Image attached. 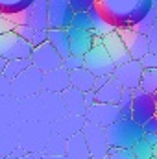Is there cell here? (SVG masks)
I'll return each mask as SVG.
<instances>
[{
    "label": "cell",
    "instance_id": "obj_35",
    "mask_svg": "<svg viewBox=\"0 0 157 159\" xmlns=\"http://www.w3.org/2000/svg\"><path fill=\"white\" fill-rule=\"evenodd\" d=\"M61 67H65L69 72H70V70H74V69L83 67V56H78V54H69V56L63 59V65H61Z\"/></svg>",
    "mask_w": 157,
    "mask_h": 159
},
{
    "label": "cell",
    "instance_id": "obj_9",
    "mask_svg": "<svg viewBox=\"0 0 157 159\" xmlns=\"http://www.w3.org/2000/svg\"><path fill=\"white\" fill-rule=\"evenodd\" d=\"M34 46L24 41L19 34H15L13 30L7 34L0 35V56L4 59H19V57H30Z\"/></svg>",
    "mask_w": 157,
    "mask_h": 159
},
{
    "label": "cell",
    "instance_id": "obj_22",
    "mask_svg": "<svg viewBox=\"0 0 157 159\" xmlns=\"http://www.w3.org/2000/svg\"><path fill=\"white\" fill-rule=\"evenodd\" d=\"M120 94H122V85L113 76L107 80L100 89L94 91L96 102H102V104H117L120 100Z\"/></svg>",
    "mask_w": 157,
    "mask_h": 159
},
{
    "label": "cell",
    "instance_id": "obj_2",
    "mask_svg": "<svg viewBox=\"0 0 157 159\" xmlns=\"http://www.w3.org/2000/svg\"><path fill=\"white\" fill-rule=\"evenodd\" d=\"M109 148H131L139 139H142V126L133 119H117L104 128Z\"/></svg>",
    "mask_w": 157,
    "mask_h": 159
},
{
    "label": "cell",
    "instance_id": "obj_13",
    "mask_svg": "<svg viewBox=\"0 0 157 159\" xmlns=\"http://www.w3.org/2000/svg\"><path fill=\"white\" fill-rule=\"evenodd\" d=\"M118 35L122 43L126 44V50L129 54L131 59H141L146 52H148V41H146V35L137 32L135 28H118L117 30Z\"/></svg>",
    "mask_w": 157,
    "mask_h": 159
},
{
    "label": "cell",
    "instance_id": "obj_11",
    "mask_svg": "<svg viewBox=\"0 0 157 159\" xmlns=\"http://www.w3.org/2000/svg\"><path fill=\"white\" fill-rule=\"evenodd\" d=\"M72 7L69 0H46V19L48 28H61L67 30L72 22Z\"/></svg>",
    "mask_w": 157,
    "mask_h": 159
},
{
    "label": "cell",
    "instance_id": "obj_3",
    "mask_svg": "<svg viewBox=\"0 0 157 159\" xmlns=\"http://www.w3.org/2000/svg\"><path fill=\"white\" fill-rule=\"evenodd\" d=\"M50 131H52V124L46 120L19 122V146L30 154H41Z\"/></svg>",
    "mask_w": 157,
    "mask_h": 159
},
{
    "label": "cell",
    "instance_id": "obj_23",
    "mask_svg": "<svg viewBox=\"0 0 157 159\" xmlns=\"http://www.w3.org/2000/svg\"><path fill=\"white\" fill-rule=\"evenodd\" d=\"M65 154L69 159H92L89 154V148L85 144V139L81 135V131L67 137V143H65Z\"/></svg>",
    "mask_w": 157,
    "mask_h": 159
},
{
    "label": "cell",
    "instance_id": "obj_16",
    "mask_svg": "<svg viewBox=\"0 0 157 159\" xmlns=\"http://www.w3.org/2000/svg\"><path fill=\"white\" fill-rule=\"evenodd\" d=\"M102 44H104L105 52L109 54L111 61L115 63V67L131 59L129 54H128V50H126V44L122 43V39H120V35H118L117 30H113V32H109L107 35H104V37H102Z\"/></svg>",
    "mask_w": 157,
    "mask_h": 159
},
{
    "label": "cell",
    "instance_id": "obj_38",
    "mask_svg": "<svg viewBox=\"0 0 157 159\" xmlns=\"http://www.w3.org/2000/svg\"><path fill=\"white\" fill-rule=\"evenodd\" d=\"M15 22H13V19H11V15H4V13H0V35L2 34H7V32H11V30H15Z\"/></svg>",
    "mask_w": 157,
    "mask_h": 159
},
{
    "label": "cell",
    "instance_id": "obj_1",
    "mask_svg": "<svg viewBox=\"0 0 157 159\" xmlns=\"http://www.w3.org/2000/svg\"><path fill=\"white\" fill-rule=\"evenodd\" d=\"M152 7H157V0H96V9L117 30L133 28Z\"/></svg>",
    "mask_w": 157,
    "mask_h": 159
},
{
    "label": "cell",
    "instance_id": "obj_37",
    "mask_svg": "<svg viewBox=\"0 0 157 159\" xmlns=\"http://www.w3.org/2000/svg\"><path fill=\"white\" fill-rule=\"evenodd\" d=\"M72 11H91L96 7V0H69Z\"/></svg>",
    "mask_w": 157,
    "mask_h": 159
},
{
    "label": "cell",
    "instance_id": "obj_45",
    "mask_svg": "<svg viewBox=\"0 0 157 159\" xmlns=\"http://www.w3.org/2000/svg\"><path fill=\"white\" fill-rule=\"evenodd\" d=\"M142 139H144L148 144L157 146V133H144V135H142Z\"/></svg>",
    "mask_w": 157,
    "mask_h": 159
},
{
    "label": "cell",
    "instance_id": "obj_47",
    "mask_svg": "<svg viewBox=\"0 0 157 159\" xmlns=\"http://www.w3.org/2000/svg\"><path fill=\"white\" fill-rule=\"evenodd\" d=\"M39 156L41 154H30V152H28V154H24L22 157H17V159H39Z\"/></svg>",
    "mask_w": 157,
    "mask_h": 159
},
{
    "label": "cell",
    "instance_id": "obj_41",
    "mask_svg": "<svg viewBox=\"0 0 157 159\" xmlns=\"http://www.w3.org/2000/svg\"><path fill=\"white\" fill-rule=\"evenodd\" d=\"M141 126H142V131L144 133H157V117L148 119L144 124H141Z\"/></svg>",
    "mask_w": 157,
    "mask_h": 159
},
{
    "label": "cell",
    "instance_id": "obj_20",
    "mask_svg": "<svg viewBox=\"0 0 157 159\" xmlns=\"http://www.w3.org/2000/svg\"><path fill=\"white\" fill-rule=\"evenodd\" d=\"M61 100H63V106L67 109V113H72V115H83L85 113V104H83V93L74 89V87H67L65 91L59 93Z\"/></svg>",
    "mask_w": 157,
    "mask_h": 159
},
{
    "label": "cell",
    "instance_id": "obj_36",
    "mask_svg": "<svg viewBox=\"0 0 157 159\" xmlns=\"http://www.w3.org/2000/svg\"><path fill=\"white\" fill-rule=\"evenodd\" d=\"M109 159H137L131 148H109Z\"/></svg>",
    "mask_w": 157,
    "mask_h": 159
},
{
    "label": "cell",
    "instance_id": "obj_34",
    "mask_svg": "<svg viewBox=\"0 0 157 159\" xmlns=\"http://www.w3.org/2000/svg\"><path fill=\"white\" fill-rule=\"evenodd\" d=\"M70 26L79 28V30H91L92 24H91V15H89V11H74Z\"/></svg>",
    "mask_w": 157,
    "mask_h": 159
},
{
    "label": "cell",
    "instance_id": "obj_29",
    "mask_svg": "<svg viewBox=\"0 0 157 159\" xmlns=\"http://www.w3.org/2000/svg\"><path fill=\"white\" fill-rule=\"evenodd\" d=\"M65 143H67L65 137H61L56 131H50V135L46 139V144H44L41 154H65Z\"/></svg>",
    "mask_w": 157,
    "mask_h": 159
},
{
    "label": "cell",
    "instance_id": "obj_17",
    "mask_svg": "<svg viewBox=\"0 0 157 159\" xmlns=\"http://www.w3.org/2000/svg\"><path fill=\"white\" fill-rule=\"evenodd\" d=\"M39 94H41V102H43V120L54 122L56 119H59V117H63L67 113L59 93H44V91H41Z\"/></svg>",
    "mask_w": 157,
    "mask_h": 159
},
{
    "label": "cell",
    "instance_id": "obj_10",
    "mask_svg": "<svg viewBox=\"0 0 157 159\" xmlns=\"http://www.w3.org/2000/svg\"><path fill=\"white\" fill-rule=\"evenodd\" d=\"M30 61L34 67H37L41 72H48V70H54L57 67L63 65V57L54 50V46L44 41L43 44L34 46L32 54H30Z\"/></svg>",
    "mask_w": 157,
    "mask_h": 159
},
{
    "label": "cell",
    "instance_id": "obj_24",
    "mask_svg": "<svg viewBox=\"0 0 157 159\" xmlns=\"http://www.w3.org/2000/svg\"><path fill=\"white\" fill-rule=\"evenodd\" d=\"M46 41L54 46V50L65 59L70 54V43H69V34L67 30L61 28H48L46 30Z\"/></svg>",
    "mask_w": 157,
    "mask_h": 159
},
{
    "label": "cell",
    "instance_id": "obj_14",
    "mask_svg": "<svg viewBox=\"0 0 157 159\" xmlns=\"http://www.w3.org/2000/svg\"><path fill=\"white\" fill-rule=\"evenodd\" d=\"M83 117L87 122L98 124L102 128L109 126L111 122H115L117 119H120L118 115V107L117 104H102V102H94L92 106H89L83 113Z\"/></svg>",
    "mask_w": 157,
    "mask_h": 159
},
{
    "label": "cell",
    "instance_id": "obj_40",
    "mask_svg": "<svg viewBox=\"0 0 157 159\" xmlns=\"http://www.w3.org/2000/svg\"><path fill=\"white\" fill-rule=\"evenodd\" d=\"M9 94H11V80L0 74V96H9Z\"/></svg>",
    "mask_w": 157,
    "mask_h": 159
},
{
    "label": "cell",
    "instance_id": "obj_49",
    "mask_svg": "<svg viewBox=\"0 0 157 159\" xmlns=\"http://www.w3.org/2000/svg\"><path fill=\"white\" fill-rule=\"evenodd\" d=\"M100 159H109V156H107V154H105V156H104V157H100Z\"/></svg>",
    "mask_w": 157,
    "mask_h": 159
},
{
    "label": "cell",
    "instance_id": "obj_4",
    "mask_svg": "<svg viewBox=\"0 0 157 159\" xmlns=\"http://www.w3.org/2000/svg\"><path fill=\"white\" fill-rule=\"evenodd\" d=\"M83 67L94 76H109V74H113L115 63L111 61L109 54L105 52V48L102 44V37L94 35L92 46L83 54Z\"/></svg>",
    "mask_w": 157,
    "mask_h": 159
},
{
    "label": "cell",
    "instance_id": "obj_6",
    "mask_svg": "<svg viewBox=\"0 0 157 159\" xmlns=\"http://www.w3.org/2000/svg\"><path fill=\"white\" fill-rule=\"evenodd\" d=\"M157 113V100L155 94L144 93L139 87L131 91V119L137 124H144L148 119L155 117Z\"/></svg>",
    "mask_w": 157,
    "mask_h": 159
},
{
    "label": "cell",
    "instance_id": "obj_12",
    "mask_svg": "<svg viewBox=\"0 0 157 159\" xmlns=\"http://www.w3.org/2000/svg\"><path fill=\"white\" fill-rule=\"evenodd\" d=\"M141 74H142V67L137 59H129L122 65H117L113 69V78L117 80L118 83L122 85V89H137L139 87V80H141Z\"/></svg>",
    "mask_w": 157,
    "mask_h": 159
},
{
    "label": "cell",
    "instance_id": "obj_42",
    "mask_svg": "<svg viewBox=\"0 0 157 159\" xmlns=\"http://www.w3.org/2000/svg\"><path fill=\"white\" fill-rule=\"evenodd\" d=\"M46 41V30H37L34 32V37H32V46H37V44H43Z\"/></svg>",
    "mask_w": 157,
    "mask_h": 159
},
{
    "label": "cell",
    "instance_id": "obj_27",
    "mask_svg": "<svg viewBox=\"0 0 157 159\" xmlns=\"http://www.w3.org/2000/svg\"><path fill=\"white\" fill-rule=\"evenodd\" d=\"M32 65V61H30V57H19V59H7L6 61V67H4V70L0 72V74H4L7 80H13L17 78L24 69H28Z\"/></svg>",
    "mask_w": 157,
    "mask_h": 159
},
{
    "label": "cell",
    "instance_id": "obj_33",
    "mask_svg": "<svg viewBox=\"0 0 157 159\" xmlns=\"http://www.w3.org/2000/svg\"><path fill=\"white\" fill-rule=\"evenodd\" d=\"M155 24H157V7H152V9H150V11H148L133 28H135L137 32H141V34L146 35V32H148L152 26H155Z\"/></svg>",
    "mask_w": 157,
    "mask_h": 159
},
{
    "label": "cell",
    "instance_id": "obj_32",
    "mask_svg": "<svg viewBox=\"0 0 157 159\" xmlns=\"http://www.w3.org/2000/svg\"><path fill=\"white\" fill-rule=\"evenodd\" d=\"M118 115L120 119H131V91L129 89H122L120 100L117 102Z\"/></svg>",
    "mask_w": 157,
    "mask_h": 159
},
{
    "label": "cell",
    "instance_id": "obj_50",
    "mask_svg": "<svg viewBox=\"0 0 157 159\" xmlns=\"http://www.w3.org/2000/svg\"><path fill=\"white\" fill-rule=\"evenodd\" d=\"M150 159H157V156H152V157H150Z\"/></svg>",
    "mask_w": 157,
    "mask_h": 159
},
{
    "label": "cell",
    "instance_id": "obj_25",
    "mask_svg": "<svg viewBox=\"0 0 157 159\" xmlns=\"http://www.w3.org/2000/svg\"><path fill=\"white\" fill-rule=\"evenodd\" d=\"M94 74H91L85 67H79V69H74L69 72V80H70V87L78 89L81 93L85 91H91L92 89V83H94Z\"/></svg>",
    "mask_w": 157,
    "mask_h": 159
},
{
    "label": "cell",
    "instance_id": "obj_5",
    "mask_svg": "<svg viewBox=\"0 0 157 159\" xmlns=\"http://www.w3.org/2000/svg\"><path fill=\"white\" fill-rule=\"evenodd\" d=\"M41 80H43V72H41L37 67L30 65L17 78L11 80V96L20 102L24 98H30L34 94H39L41 93Z\"/></svg>",
    "mask_w": 157,
    "mask_h": 159
},
{
    "label": "cell",
    "instance_id": "obj_8",
    "mask_svg": "<svg viewBox=\"0 0 157 159\" xmlns=\"http://www.w3.org/2000/svg\"><path fill=\"white\" fill-rule=\"evenodd\" d=\"M15 24H26L37 30H48V19H46V0H34L26 9L20 13L11 15Z\"/></svg>",
    "mask_w": 157,
    "mask_h": 159
},
{
    "label": "cell",
    "instance_id": "obj_48",
    "mask_svg": "<svg viewBox=\"0 0 157 159\" xmlns=\"http://www.w3.org/2000/svg\"><path fill=\"white\" fill-rule=\"evenodd\" d=\"M6 61H7V59H4V57L0 56V72H2V70H4V67H6Z\"/></svg>",
    "mask_w": 157,
    "mask_h": 159
},
{
    "label": "cell",
    "instance_id": "obj_51",
    "mask_svg": "<svg viewBox=\"0 0 157 159\" xmlns=\"http://www.w3.org/2000/svg\"><path fill=\"white\" fill-rule=\"evenodd\" d=\"M0 159H4V157H2V156H0Z\"/></svg>",
    "mask_w": 157,
    "mask_h": 159
},
{
    "label": "cell",
    "instance_id": "obj_18",
    "mask_svg": "<svg viewBox=\"0 0 157 159\" xmlns=\"http://www.w3.org/2000/svg\"><path fill=\"white\" fill-rule=\"evenodd\" d=\"M50 124H52V131H56V133H59L61 137L67 139V137H70V135L81 131V128H83V124H85V117H83V115L65 113L63 117L56 119L54 122H50Z\"/></svg>",
    "mask_w": 157,
    "mask_h": 159
},
{
    "label": "cell",
    "instance_id": "obj_31",
    "mask_svg": "<svg viewBox=\"0 0 157 159\" xmlns=\"http://www.w3.org/2000/svg\"><path fill=\"white\" fill-rule=\"evenodd\" d=\"M131 152L135 154L137 159H150L152 156H157V146L148 144L144 139H139V141L131 146Z\"/></svg>",
    "mask_w": 157,
    "mask_h": 159
},
{
    "label": "cell",
    "instance_id": "obj_26",
    "mask_svg": "<svg viewBox=\"0 0 157 159\" xmlns=\"http://www.w3.org/2000/svg\"><path fill=\"white\" fill-rule=\"evenodd\" d=\"M89 15H91V32L96 35V37H104V35H107L109 32H113V30H117L96 7H92L91 11H89Z\"/></svg>",
    "mask_w": 157,
    "mask_h": 159
},
{
    "label": "cell",
    "instance_id": "obj_44",
    "mask_svg": "<svg viewBox=\"0 0 157 159\" xmlns=\"http://www.w3.org/2000/svg\"><path fill=\"white\" fill-rule=\"evenodd\" d=\"M109 78H111V74H109V76H96V78H94V83H92V91L100 89V87H102V85H104Z\"/></svg>",
    "mask_w": 157,
    "mask_h": 159
},
{
    "label": "cell",
    "instance_id": "obj_19",
    "mask_svg": "<svg viewBox=\"0 0 157 159\" xmlns=\"http://www.w3.org/2000/svg\"><path fill=\"white\" fill-rule=\"evenodd\" d=\"M67 34H69V43H70V54L83 56L94 43V34L91 30H79L74 26H69Z\"/></svg>",
    "mask_w": 157,
    "mask_h": 159
},
{
    "label": "cell",
    "instance_id": "obj_21",
    "mask_svg": "<svg viewBox=\"0 0 157 159\" xmlns=\"http://www.w3.org/2000/svg\"><path fill=\"white\" fill-rule=\"evenodd\" d=\"M19 146V122L0 126V156L6 159V156Z\"/></svg>",
    "mask_w": 157,
    "mask_h": 159
},
{
    "label": "cell",
    "instance_id": "obj_28",
    "mask_svg": "<svg viewBox=\"0 0 157 159\" xmlns=\"http://www.w3.org/2000/svg\"><path fill=\"white\" fill-rule=\"evenodd\" d=\"M139 89L150 94L157 93V69H142V74L139 80Z\"/></svg>",
    "mask_w": 157,
    "mask_h": 159
},
{
    "label": "cell",
    "instance_id": "obj_39",
    "mask_svg": "<svg viewBox=\"0 0 157 159\" xmlns=\"http://www.w3.org/2000/svg\"><path fill=\"white\" fill-rule=\"evenodd\" d=\"M139 63H141L142 69H157V54L146 52V54L139 59Z\"/></svg>",
    "mask_w": 157,
    "mask_h": 159
},
{
    "label": "cell",
    "instance_id": "obj_30",
    "mask_svg": "<svg viewBox=\"0 0 157 159\" xmlns=\"http://www.w3.org/2000/svg\"><path fill=\"white\" fill-rule=\"evenodd\" d=\"M34 0H0V13L4 15H15L26 9Z\"/></svg>",
    "mask_w": 157,
    "mask_h": 159
},
{
    "label": "cell",
    "instance_id": "obj_43",
    "mask_svg": "<svg viewBox=\"0 0 157 159\" xmlns=\"http://www.w3.org/2000/svg\"><path fill=\"white\" fill-rule=\"evenodd\" d=\"M96 102V98H94V91L91 89V91H85L83 93V104H85V107H89V106H92Z\"/></svg>",
    "mask_w": 157,
    "mask_h": 159
},
{
    "label": "cell",
    "instance_id": "obj_46",
    "mask_svg": "<svg viewBox=\"0 0 157 159\" xmlns=\"http://www.w3.org/2000/svg\"><path fill=\"white\" fill-rule=\"evenodd\" d=\"M39 159H69L67 154H41Z\"/></svg>",
    "mask_w": 157,
    "mask_h": 159
},
{
    "label": "cell",
    "instance_id": "obj_15",
    "mask_svg": "<svg viewBox=\"0 0 157 159\" xmlns=\"http://www.w3.org/2000/svg\"><path fill=\"white\" fill-rule=\"evenodd\" d=\"M69 85H70V80H69V70L65 67H57L54 70L43 72L41 91H44V93H61Z\"/></svg>",
    "mask_w": 157,
    "mask_h": 159
},
{
    "label": "cell",
    "instance_id": "obj_7",
    "mask_svg": "<svg viewBox=\"0 0 157 159\" xmlns=\"http://www.w3.org/2000/svg\"><path fill=\"white\" fill-rule=\"evenodd\" d=\"M81 135H83V139H85V144H87L89 154H91L92 159L104 157V156L109 152V144H107L105 131H104L102 126L85 120V124H83V128H81Z\"/></svg>",
    "mask_w": 157,
    "mask_h": 159
}]
</instances>
